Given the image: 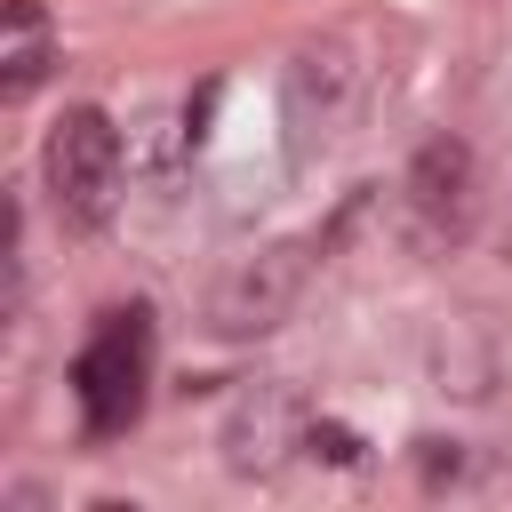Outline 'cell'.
<instances>
[{"label":"cell","mask_w":512,"mask_h":512,"mask_svg":"<svg viewBox=\"0 0 512 512\" xmlns=\"http://www.w3.org/2000/svg\"><path fill=\"white\" fill-rule=\"evenodd\" d=\"M368 48L352 32H320L288 56L280 72V128H288V160H320L352 136V120L368 112Z\"/></svg>","instance_id":"cell-1"},{"label":"cell","mask_w":512,"mask_h":512,"mask_svg":"<svg viewBox=\"0 0 512 512\" xmlns=\"http://www.w3.org/2000/svg\"><path fill=\"white\" fill-rule=\"evenodd\" d=\"M312 264H320V232H312V240H264V248L232 256V264L208 280V296H200L208 328H216V336H232V344L272 336V328L304 304Z\"/></svg>","instance_id":"cell-2"},{"label":"cell","mask_w":512,"mask_h":512,"mask_svg":"<svg viewBox=\"0 0 512 512\" xmlns=\"http://www.w3.org/2000/svg\"><path fill=\"white\" fill-rule=\"evenodd\" d=\"M40 176H48V200H56V216L88 232V224H104V216L120 208L128 136L112 128V112H96V104H72V112L48 128V144H40Z\"/></svg>","instance_id":"cell-3"},{"label":"cell","mask_w":512,"mask_h":512,"mask_svg":"<svg viewBox=\"0 0 512 512\" xmlns=\"http://www.w3.org/2000/svg\"><path fill=\"white\" fill-rule=\"evenodd\" d=\"M392 216L408 232V248H456L480 216V160L464 136H424L416 160L392 184Z\"/></svg>","instance_id":"cell-4"},{"label":"cell","mask_w":512,"mask_h":512,"mask_svg":"<svg viewBox=\"0 0 512 512\" xmlns=\"http://www.w3.org/2000/svg\"><path fill=\"white\" fill-rule=\"evenodd\" d=\"M144 376H152V312L144 304L104 312L96 336L80 344V360H72V392H80V416H88L96 440H112L144 416Z\"/></svg>","instance_id":"cell-5"},{"label":"cell","mask_w":512,"mask_h":512,"mask_svg":"<svg viewBox=\"0 0 512 512\" xmlns=\"http://www.w3.org/2000/svg\"><path fill=\"white\" fill-rule=\"evenodd\" d=\"M304 432H312V400H304L288 376L240 384L232 408H224V424H216V456H224L232 480H272V472L304 448Z\"/></svg>","instance_id":"cell-6"},{"label":"cell","mask_w":512,"mask_h":512,"mask_svg":"<svg viewBox=\"0 0 512 512\" xmlns=\"http://www.w3.org/2000/svg\"><path fill=\"white\" fill-rule=\"evenodd\" d=\"M504 368H512V344L496 328V312H448L432 328V392L448 400H496L504 392Z\"/></svg>","instance_id":"cell-7"},{"label":"cell","mask_w":512,"mask_h":512,"mask_svg":"<svg viewBox=\"0 0 512 512\" xmlns=\"http://www.w3.org/2000/svg\"><path fill=\"white\" fill-rule=\"evenodd\" d=\"M56 24H48V8L40 0H8V16H0V96L8 104H24L48 72H56Z\"/></svg>","instance_id":"cell-8"},{"label":"cell","mask_w":512,"mask_h":512,"mask_svg":"<svg viewBox=\"0 0 512 512\" xmlns=\"http://www.w3.org/2000/svg\"><path fill=\"white\" fill-rule=\"evenodd\" d=\"M448 504H504V512H512V456L472 448V464H464V480L448 488Z\"/></svg>","instance_id":"cell-9"},{"label":"cell","mask_w":512,"mask_h":512,"mask_svg":"<svg viewBox=\"0 0 512 512\" xmlns=\"http://www.w3.org/2000/svg\"><path fill=\"white\" fill-rule=\"evenodd\" d=\"M464 464H472L464 440H416V480H424L432 496H448V488L464 480Z\"/></svg>","instance_id":"cell-10"},{"label":"cell","mask_w":512,"mask_h":512,"mask_svg":"<svg viewBox=\"0 0 512 512\" xmlns=\"http://www.w3.org/2000/svg\"><path fill=\"white\" fill-rule=\"evenodd\" d=\"M304 456H320V464H360V456H368V440H360L352 424H336V416H312Z\"/></svg>","instance_id":"cell-11"}]
</instances>
